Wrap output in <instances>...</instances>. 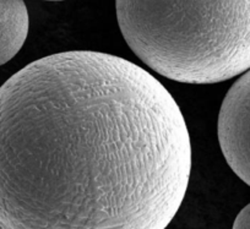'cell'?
Instances as JSON below:
<instances>
[{
	"instance_id": "6",
	"label": "cell",
	"mask_w": 250,
	"mask_h": 229,
	"mask_svg": "<svg viewBox=\"0 0 250 229\" xmlns=\"http://www.w3.org/2000/svg\"><path fill=\"white\" fill-rule=\"evenodd\" d=\"M47 1H62V0H47Z\"/></svg>"
},
{
	"instance_id": "4",
	"label": "cell",
	"mask_w": 250,
	"mask_h": 229,
	"mask_svg": "<svg viewBox=\"0 0 250 229\" xmlns=\"http://www.w3.org/2000/svg\"><path fill=\"white\" fill-rule=\"evenodd\" d=\"M30 28L23 0H0V66L10 62L25 44Z\"/></svg>"
},
{
	"instance_id": "1",
	"label": "cell",
	"mask_w": 250,
	"mask_h": 229,
	"mask_svg": "<svg viewBox=\"0 0 250 229\" xmlns=\"http://www.w3.org/2000/svg\"><path fill=\"white\" fill-rule=\"evenodd\" d=\"M190 172L179 105L124 58L58 53L0 87V229H166Z\"/></svg>"
},
{
	"instance_id": "3",
	"label": "cell",
	"mask_w": 250,
	"mask_h": 229,
	"mask_svg": "<svg viewBox=\"0 0 250 229\" xmlns=\"http://www.w3.org/2000/svg\"><path fill=\"white\" fill-rule=\"evenodd\" d=\"M218 141L230 169L250 187V69L229 88L218 115Z\"/></svg>"
},
{
	"instance_id": "2",
	"label": "cell",
	"mask_w": 250,
	"mask_h": 229,
	"mask_svg": "<svg viewBox=\"0 0 250 229\" xmlns=\"http://www.w3.org/2000/svg\"><path fill=\"white\" fill-rule=\"evenodd\" d=\"M125 42L148 67L190 85L250 69V0H115Z\"/></svg>"
},
{
	"instance_id": "5",
	"label": "cell",
	"mask_w": 250,
	"mask_h": 229,
	"mask_svg": "<svg viewBox=\"0 0 250 229\" xmlns=\"http://www.w3.org/2000/svg\"><path fill=\"white\" fill-rule=\"evenodd\" d=\"M232 229H250V204L247 205L235 217Z\"/></svg>"
}]
</instances>
